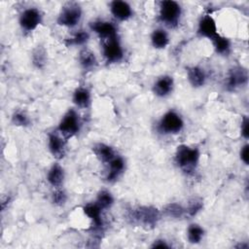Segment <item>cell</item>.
Wrapping results in <instances>:
<instances>
[{"mask_svg": "<svg viewBox=\"0 0 249 249\" xmlns=\"http://www.w3.org/2000/svg\"><path fill=\"white\" fill-rule=\"evenodd\" d=\"M163 213L167 216V217H171V218H181L184 216V214L186 213L185 208L180 205L179 203L176 202H170L168 204H166L163 208Z\"/></svg>", "mask_w": 249, "mask_h": 249, "instance_id": "cell-25", "label": "cell"}, {"mask_svg": "<svg viewBox=\"0 0 249 249\" xmlns=\"http://www.w3.org/2000/svg\"><path fill=\"white\" fill-rule=\"evenodd\" d=\"M42 21V14L36 8L24 10L19 17V25L24 31L34 30Z\"/></svg>", "mask_w": 249, "mask_h": 249, "instance_id": "cell-8", "label": "cell"}, {"mask_svg": "<svg viewBox=\"0 0 249 249\" xmlns=\"http://www.w3.org/2000/svg\"><path fill=\"white\" fill-rule=\"evenodd\" d=\"M66 200H67L66 193L61 189L56 188V190L53 193V196H52L53 203L57 206H61L66 202Z\"/></svg>", "mask_w": 249, "mask_h": 249, "instance_id": "cell-31", "label": "cell"}, {"mask_svg": "<svg viewBox=\"0 0 249 249\" xmlns=\"http://www.w3.org/2000/svg\"><path fill=\"white\" fill-rule=\"evenodd\" d=\"M82 18V9L76 3H67L61 9L58 17L57 23L66 27H73L77 25Z\"/></svg>", "mask_w": 249, "mask_h": 249, "instance_id": "cell-5", "label": "cell"}, {"mask_svg": "<svg viewBox=\"0 0 249 249\" xmlns=\"http://www.w3.org/2000/svg\"><path fill=\"white\" fill-rule=\"evenodd\" d=\"M47 180L55 189L59 188L64 180V170L62 166L58 163L53 164V166L48 171Z\"/></svg>", "mask_w": 249, "mask_h": 249, "instance_id": "cell-18", "label": "cell"}, {"mask_svg": "<svg viewBox=\"0 0 249 249\" xmlns=\"http://www.w3.org/2000/svg\"><path fill=\"white\" fill-rule=\"evenodd\" d=\"M199 160V151L197 148H192L187 145H180L176 149L175 162L185 173H193Z\"/></svg>", "mask_w": 249, "mask_h": 249, "instance_id": "cell-1", "label": "cell"}, {"mask_svg": "<svg viewBox=\"0 0 249 249\" xmlns=\"http://www.w3.org/2000/svg\"><path fill=\"white\" fill-rule=\"evenodd\" d=\"M112 15L119 20H127L132 16L131 7L124 1L115 0L110 4Z\"/></svg>", "mask_w": 249, "mask_h": 249, "instance_id": "cell-13", "label": "cell"}, {"mask_svg": "<svg viewBox=\"0 0 249 249\" xmlns=\"http://www.w3.org/2000/svg\"><path fill=\"white\" fill-rule=\"evenodd\" d=\"M32 62L37 68H43L47 62V52L46 50L38 46L32 53Z\"/></svg>", "mask_w": 249, "mask_h": 249, "instance_id": "cell-28", "label": "cell"}, {"mask_svg": "<svg viewBox=\"0 0 249 249\" xmlns=\"http://www.w3.org/2000/svg\"><path fill=\"white\" fill-rule=\"evenodd\" d=\"M187 77L194 88L202 87L205 84L206 76L204 71L198 66H192L187 69Z\"/></svg>", "mask_w": 249, "mask_h": 249, "instance_id": "cell-17", "label": "cell"}, {"mask_svg": "<svg viewBox=\"0 0 249 249\" xmlns=\"http://www.w3.org/2000/svg\"><path fill=\"white\" fill-rule=\"evenodd\" d=\"M10 201V197L8 196H3L1 197V207H2V210H5V207H6V204L9 203Z\"/></svg>", "mask_w": 249, "mask_h": 249, "instance_id": "cell-35", "label": "cell"}, {"mask_svg": "<svg viewBox=\"0 0 249 249\" xmlns=\"http://www.w3.org/2000/svg\"><path fill=\"white\" fill-rule=\"evenodd\" d=\"M197 34L211 40L218 34L216 22L210 15H205L200 18L197 26Z\"/></svg>", "mask_w": 249, "mask_h": 249, "instance_id": "cell-12", "label": "cell"}, {"mask_svg": "<svg viewBox=\"0 0 249 249\" xmlns=\"http://www.w3.org/2000/svg\"><path fill=\"white\" fill-rule=\"evenodd\" d=\"M249 151H248V145H244L242 147V149L240 150V159L241 160L245 163V164H248L249 162Z\"/></svg>", "mask_w": 249, "mask_h": 249, "instance_id": "cell-33", "label": "cell"}, {"mask_svg": "<svg viewBox=\"0 0 249 249\" xmlns=\"http://www.w3.org/2000/svg\"><path fill=\"white\" fill-rule=\"evenodd\" d=\"M204 234L203 229L197 224H191L187 230V237L190 243L197 244L201 241Z\"/></svg>", "mask_w": 249, "mask_h": 249, "instance_id": "cell-23", "label": "cell"}, {"mask_svg": "<svg viewBox=\"0 0 249 249\" xmlns=\"http://www.w3.org/2000/svg\"><path fill=\"white\" fill-rule=\"evenodd\" d=\"M212 42H213V46H214V49L217 53H220V54L229 53L230 49H231V43H230L229 39L217 34L212 39Z\"/></svg>", "mask_w": 249, "mask_h": 249, "instance_id": "cell-24", "label": "cell"}, {"mask_svg": "<svg viewBox=\"0 0 249 249\" xmlns=\"http://www.w3.org/2000/svg\"><path fill=\"white\" fill-rule=\"evenodd\" d=\"M102 210L110 208L114 203V197L110 192L106 190H102L97 194L96 202H95Z\"/></svg>", "mask_w": 249, "mask_h": 249, "instance_id": "cell-26", "label": "cell"}, {"mask_svg": "<svg viewBox=\"0 0 249 249\" xmlns=\"http://www.w3.org/2000/svg\"><path fill=\"white\" fill-rule=\"evenodd\" d=\"M101 211L102 209L96 203H88L84 207L85 214L92 221L95 229H100L102 227Z\"/></svg>", "mask_w": 249, "mask_h": 249, "instance_id": "cell-20", "label": "cell"}, {"mask_svg": "<svg viewBox=\"0 0 249 249\" xmlns=\"http://www.w3.org/2000/svg\"><path fill=\"white\" fill-rule=\"evenodd\" d=\"M73 102L80 108H88L90 104V93L88 89L80 87L73 93Z\"/></svg>", "mask_w": 249, "mask_h": 249, "instance_id": "cell-21", "label": "cell"}, {"mask_svg": "<svg viewBox=\"0 0 249 249\" xmlns=\"http://www.w3.org/2000/svg\"><path fill=\"white\" fill-rule=\"evenodd\" d=\"M152 248H169V245L163 239H157L151 246Z\"/></svg>", "mask_w": 249, "mask_h": 249, "instance_id": "cell-34", "label": "cell"}, {"mask_svg": "<svg viewBox=\"0 0 249 249\" xmlns=\"http://www.w3.org/2000/svg\"><path fill=\"white\" fill-rule=\"evenodd\" d=\"M151 42L156 49H164L169 42L168 34L163 29H156L151 35Z\"/></svg>", "mask_w": 249, "mask_h": 249, "instance_id": "cell-22", "label": "cell"}, {"mask_svg": "<svg viewBox=\"0 0 249 249\" xmlns=\"http://www.w3.org/2000/svg\"><path fill=\"white\" fill-rule=\"evenodd\" d=\"M90 29L103 40L117 38V27L112 22L105 20H96L90 23Z\"/></svg>", "mask_w": 249, "mask_h": 249, "instance_id": "cell-10", "label": "cell"}, {"mask_svg": "<svg viewBox=\"0 0 249 249\" xmlns=\"http://www.w3.org/2000/svg\"><path fill=\"white\" fill-rule=\"evenodd\" d=\"M241 134L245 139L249 136V120L247 117H244L241 122Z\"/></svg>", "mask_w": 249, "mask_h": 249, "instance_id": "cell-32", "label": "cell"}, {"mask_svg": "<svg viewBox=\"0 0 249 249\" xmlns=\"http://www.w3.org/2000/svg\"><path fill=\"white\" fill-rule=\"evenodd\" d=\"M184 126L183 119L174 111L166 112L159 123V130L165 134H175L182 130Z\"/></svg>", "mask_w": 249, "mask_h": 249, "instance_id": "cell-6", "label": "cell"}, {"mask_svg": "<svg viewBox=\"0 0 249 249\" xmlns=\"http://www.w3.org/2000/svg\"><path fill=\"white\" fill-rule=\"evenodd\" d=\"M48 147L51 154L55 159H62L65 155L66 140L61 135L52 132L49 134Z\"/></svg>", "mask_w": 249, "mask_h": 249, "instance_id": "cell-11", "label": "cell"}, {"mask_svg": "<svg viewBox=\"0 0 249 249\" xmlns=\"http://www.w3.org/2000/svg\"><path fill=\"white\" fill-rule=\"evenodd\" d=\"M108 164H109V171L107 173L106 179L109 182H114L124 172V160L122 157L116 156Z\"/></svg>", "mask_w": 249, "mask_h": 249, "instance_id": "cell-16", "label": "cell"}, {"mask_svg": "<svg viewBox=\"0 0 249 249\" xmlns=\"http://www.w3.org/2000/svg\"><path fill=\"white\" fill-rule=\"evenodd\" d=\"M12 123L17 126H27L30 120L23 112H16L12 117Z\"/></svg>", "mask_w": 249, "mask_h": 249, "instance_id": "cell-30", "label": "cell"}, {"mask_svg": "<svg viewBox=\"0 0 249 249\" xmlns=\"http://www.w3.org/2000/svg\"><path fill=\"white\" fill-rule=\"evenodd\" d=\"M89 38V34L85 30H79L74 33L70 38L66 39L67 46H81L88 42Z\"/></svg>", "mask_w": 249, "mask_h": 249, "instance_id": "cell-27", "label": "cell"}, {"mask_svg": "<svg viewBox=\"0 0 249 249\" xmlns=\"http://www.w3.org/2000/svg\"><path fill=\"white\" fill-rule=\"evenodd\" d=\"M80 126L81 123L79 115L75 110L69 109L64 114L58 124V131L59 134L67 141L68 139L72 138L79 132Z\"/></svg>", "mask_w": 249, "mask_h": 249, "instance_id": "cell-3", "label": "cell"}, {"mask_svg": "<svg viewBox=\"0 0 249 249\" xmlns=\"http://www.w3.org/2000/svg\"><path fill=\"white\" fill-rule=\"evenodd\" d=\"M181 17L180 5L171 0L160 3V19L169 27H175Z\"/></svg>", "mask_w": 249, "mask_h": 249, "instance_id": "cell-4", "label": "cell"}, {"mask_svg": "<svg viewBox=\"0 0 249 249\" xmlns=\"http://www.w3.org/2000/svg\"><path fill=\"white\" fill-rule=\"evenodd\" d=\"M92 151L96 158L104 162V163H109L117 155L114 151V149L104 143H97L92 147Z\"/></svg>", "mask_w": 249, "mask_h": 249, "instance_id": "cell-15", "label": "cell"}, {"mask_svg": "<svg viewBox=\"0 0 249 249\" xmlns=\"http://www.w3.org/2000/svg\"><path fill=\"white\" fill-rule=\"evenodd\" d=\"M248 80L247 70L242 67H233L229 72L227 77L226 86L229 90H234L237 88H240L246 85Z\"/></svg>", "mask_w": 249, "mask_h": 249, "instance_id": "cell-9", "label": "cell"}, {"mask_svg": "<svg viewBox=\"0 0 249 249\" xmlns=\"http://www.w3.org/2000/svg\"><path fill=\"white\" fill-rule=\"evenodd\" d=\"M173 85H174L173 78L168 75H164L160 77L156 81L153 87V91L156 95L160 97H163L168 95L172 91Z\"/></svg>", "mask_w": 249, "mask_h": 249, "instance_id": "cell-14", "label": "cell"}, {"mask_svg": "<svg viewBox=\"0 0 249 249\" xmlns=\"http://www.w3.org/2000/svg\"><path fill=\"white\" fill-rule=\"evenodd\" d=\"M79 63L85 70H91L97 65V59L90 50L85 48L79 53Z\"/></svg>", "mask_w": 249, "mask_h": 249, "instance_id": "cell-19", "label": "cell"}, {"mask_svg": "<svg viewBox=\"0 0 249 249\" xmlns=\"http://www.w3.org/2000/svg\"><path fill=\"white\" fill-rule=\"evenodd\" d=\"M128 218L143 228L153 229L160 219V212L153 206H137L130 210Z\"/></svg>", "mask_w": 249, "mask_h": 249, "instance_id": "cell-2", "label": "cell"}, {"mask_svg": "<svg viewBox=\"0 0 249 249\" xmlns=\"http://www.w3.org/2000/svg\"><path fill=\"white\" fill-rule=\"evenodd\" d=\"M102 53L105 59L110 63L118 62L124 56L123 48L117 38L104 40L102 46Z\"/></svg>", "mask_w": 249, "mask_h": 249, "instance_id": "cell-7", "label": "cell"}, {"mask_svg": "<svg viewBox=\"0 0 249 249\" xmlns=\"http://www.w3.org/2000/svg\"><path fill=\"white\" fill-rule=\"evenodd\" d=\"M203 207V201L200 197H192L187 204V207L185 208L186 213L189 216H195L196 215Z\"/></svg>", "mask_w": 249, "mask_h": 249, "instance_id": "cell-29", "label": "cell"}]
</instances>
